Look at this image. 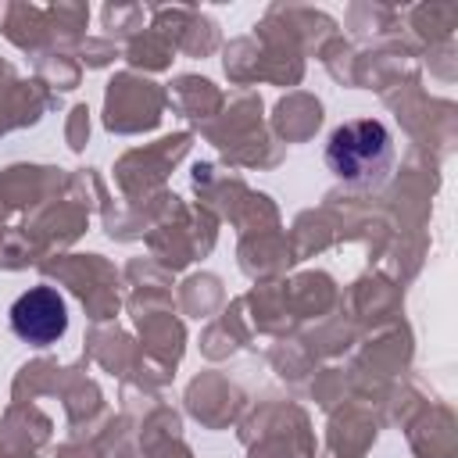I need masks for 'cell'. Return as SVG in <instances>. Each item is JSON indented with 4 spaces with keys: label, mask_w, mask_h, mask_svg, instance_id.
<instances>
[{
    "label": "cell",
    "mask_w": 458,
    "mask_h": 458,
    "mask_svg": "<svg viewBox=\"0 0 458 458\" xmlns=\"http://www.w3.org/2000/svg\"><path fill=\"white\" fill-rule=\"evenodd\" d=\"M326 165L344 182L376 186V182H383V175L394 165V140H390L386 125L376 118L347 122L329 136Z\"/></svg>",
    "instance_id": "6da1fadb"
},
{
    "label": "cell",
    "mask_w": 458,
    "mask_h": 458,
    "mask_svg": "<svg viewBox=\"0 0 458 458\" xmlns=\"http://www.w3.org/2000/svg\"><path fill=\"white\" fill-rule=\"evenodd\" d=\"M11 329L36 347H47L64 336L68 329V308L54 286H32L11 304Z\"/></svg>",
    "instance_id": "7a4b0ae2"
}]
</instances>
